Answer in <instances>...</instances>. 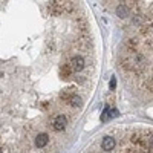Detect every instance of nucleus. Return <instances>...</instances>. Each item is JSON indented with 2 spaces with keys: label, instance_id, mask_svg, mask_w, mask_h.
Segmentation results:
<instances>
[{
  "label": "nucleus",
  "instance_id": "11",
  "mask_svg": "<svg viewBox=\"0 0 153 153\" xmlns=\"http://www.w3.org/2000/svg\"><path fill=\"white\" fill-rule=\"evenodd\" d=\"M115 86H117V78H115V76H113V78L110 80V89H112V91L115 89Z\"/></svg>",
  "mask_w": 153,
  "mask_h": 153
},
{
  "label": "nucleus",
  "instance_id": "13",
  "mask_svg": "<svg viewBox=\"0 0 153 153\" xmlns=\"http://www.w3.org/2000/svg\"><path fill=\"white\" fill-rule=\"evenodd\" d=\"M0 153H2V149H0Z\"/></svg>",
  "mask_w": 153,
  "mask_h": 153
},
{
  "label": "nucleus",
  "instance_id": "2",
  "mask_svg": "<svg viewBox=\"0 0 153 153\" xmlns=\"http://www.w3.org/2000/svg\"><path fill=\"white\" fill-rule=\"evenodd\" d=\"M52 126H54V129L58 130V132L60 130H65V127H66V118L63 117V115H58V117L54 120V124Z\"/></svg>",
  "mask_w": 153,
  "mask_h": 153
},
{
  "label": "nucleus",
  "instance_id": "6",
  "mask_svg": "<svg viewBox=\"0 0 153 153\" xmlns=\"http://www.w3.org/2000/svg\"><path fill=\"white\" fill-rule=\"evenodd\" d=\"M75 95V92H74V87H68L66 91H63L61 94H60V98L61 100H65V101H71V98Z\"/></svg>",
  "mask_w": 153,
  "mask_h": 153
},
{
  "label": "nucleus",
  "instance_id": "4",
  "mask_svg": "<svg viewBox=\"0 0 153 153\" xmlns=\"http://www.w3.org/2000/svg\"><path fill=\"white\" fill-rule=\"evenodd\" d=\"M48 143H49V136L46 135V133H40L37 138H35V146L37 147H45V146H48Z\"/></svg>",
  "mask_w": 153,
  "mask_h": 153
},
{
  "label": "nucleus",
  "instance_id": "9",
  "mask_svg": "<svg viewBox=\"0 0 153 153\" xmlns=\"http://www.w3.org/2000/svg\"><path fill=\"white\" fill-rule=\"evenodd\" d=\"M71 106H74V107H80L81 106V98L80 97H76V95H74L72 98H71Z\"/></svg>",
  "mask_w": 153,
  "mask_h": 153
},
{
  "label": "nucleus",
  "instance_id": "8",
  "mask_svg": "<svg viewBox=\"0 0 153 153\" xmlns=\"http://www.w3.org/2000/svg\"><path fill=\"white\" fill-rule=\"evenodd\" d=\"M136 48H138V40L136 38H130V40L127 42V49H129L130 52H133V51H136Z\"/></svg>",
  "mask_w": 153,
  "mask_h": 153
},
{
  "label": "nucleus",
  "instance_id": "1",
  "mask_svg": "<svg viewBox=\"0 0 153 153\" xmlns=\"http://www.w3.org/2000/svg\"><path fill=\"white\" fill-rule=\"evenodd\" d=\"M71 68H72V71H76V72L81 71L84 68V58L80 57V55H75L71 61Z\"/></svg>",
  "mask_w": 153,
  "mask_h": 153
},
{
  "label": "nucleus",
  "instance_id": "5",
  "mask_svg": "<svg viewBox=\"0 0 153 153\" xmlns=\"http://www.w3.org/2000/svg\"><path fill=\"white\" fill-rule=\"evenodd\" d=\"M60 75H61V78H69V76L72 75V68L71 65H63L60 68Z\"/></svg>",
  "mask_w": 153,
  "mask_h": 153
},
{
  "label": "nucleus",
  "instance_id": "12",
  "mask_svg": "<svg viewBox=\"0 0 153 153\" xmlns=\"http://www.w3.org/2000/svg\"><path fill=\"white\" fill-rule=\"evenodd\" d=\"M147 46H150V48H153V40H149V42H147Z\"/></svg>",
  "mask_w": 153,
  "mask_h": 153
},
{
  "label": "nucleus",
  "instance_id": "10",
  "mask_svg": "<svg viewBox=\"0 0 153 153\" xmlns=\"http://www.w3.org/2000/svg\"><path fill=\"white\" fill-rule=\"evenodd\" d=\"M109 112H110V109H109V106H106L104 110H103V115H101V121H106L109 118V115H110Z\"/></svg>",
  "mask_w": 153,
  "mask_h": 153
},
{
  "label": "nucleus",
  "instance_id": "3",
  "mask_svg": "<svg viewBox=\"0 0 153 153\" xmlns=\"http://www.w3.org/2000/svg\"><path fill=\"white\" fill-rule=\"evenodd\" d=\"M101 147H103V150H106V152L113 150V147H115V139H113L112 136H104L103 143H101Z\"/></svg>",
  "mask_w": 153,
  "mask_h": 153
},
{
  "label": "nucleus",
  "instance_id": "7",
  "mask_svg": "<svg viewBox=\"0 0 153 153\" xmlns=\"http://www.w3.org/2000/svg\"><path fill=\"white\" fill-rule=\"evenodd\" d=\"M117 14L121 17V19H126L127 16H129V8H127L126 5H120L117 8Z\"/></svg>",
  "mask_w": 153,
  "mask_h": 153
}]
</instances>
